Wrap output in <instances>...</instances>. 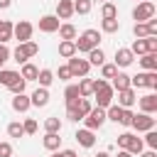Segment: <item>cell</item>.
Listing matches in <instances>:
<instances>
[{
    "mask_svg": "<svg viewBox=\"0 0 157 157\" xmlns=\"http://www.w3.org/2000/svg\"><path fill=\"white\" fill-rule=\"evenodd\" d=\"M93 93H96V103H98V108H108V105L113 103V98H115V91H113V86H110L105 78L93 81Z\"/></svg>",
    "mask_w": 157,
    "mask_h": 157,
    "instance_id": "cell-1",
    "label": "cell"
},
{
    "mask_svg": "<svg viewBox=\"0 0 157 157\" xmlns=\"http://www.w3.org/2000/svg\"><path fill=\"white\" fill-rule=\"evenodd\" d=\"M101 42V32L98 29H86L83 34H78V39H74V47H76V54H88L91 49H96Z\"/></svg>",
    "mask_w": 157,
    "mask_h": 157,
    "instance_id": "cell-2",
    "label": "cell"
},
{
    "mask_svg": "<svg viewBox=\"0 0 157 157\" xmlns=\"http://www.w3.org/2000/svg\"><path fill=\"white\" fill-rule=\"evenodd\" d=\"M37 52H39V44H37V42H32V39H27V42H20V44H17V49H15V52H10V56H15V61H17V64H25L27 59L37 56Z\"/></svg>",
    "mask_w": 157,
    "mask_h": 157,
    "instance_id": "cell-3",
    "label": "cell"
},
{
    "mask_svg": "<svg viewBox=\"0 0 157 157\" xmlns=\"http://www.w3.org/2000/svg\"><path fill=\"white\" fill-rule=\"evenodd\" d=\"M130 86L132 88H157V71H142L137 76H130Z\"/></svg>",
    "mask_w": 157,
    "mask_h": 157,
    "instance_id": "cell-4",
    "label": "cell"
},
{
    "mask_svg": "<svg viewBox=\"0 0 157 157\" xmlns=\"http://www.w3.org/2000/svg\"><path fill=\"white\" fill-rule=\"evenodd\" d=\"M83 123H86V128L88 130H98L103 123H105V108H91L88 113H86V118H83Z\"/></svg>",
    "mask_w": 157,
    "mask_h": 157,
    "instance_id": "cell-5",
    "label": "cell"
},
{
    "mask_svg": "<svg viewBox=\"0 0 157 157\" xmlns=\"http://www.w3.org/2000/svg\"><path fill=\"white\" fill-rule=\"evenodd\" d=\"M132 17H135V22H147L150 17H155V2L142 0V2L132 10Z\"/></svg>",
    "mask_w": 157,
    "mask_h": 157,
    "instance_id": "cell-6",
    "label": "cell"
},
{
    "mask_svg": "<svg viewBox=\"0 0 157 157\" xmlns=\"http://www.w3.org/2000/svg\"><path fill=\"white\" fill-rule=\"evenodd\" d=\"M32 32H34V27H32V22H27V20H20L17 25H12V37H15L17 42L32 39Z\"/></svg>",
    "mask_w": 157,
    "mask_h": 157,
    "instance_id": "cell-7",
    "label": "cell"
},
{
    "mask_svg": "<svg viewBox=\"0 0 157 157\" xmlns=\"http://www.w3.org/2000/svg\"><path fill=\"white\" fill-rule=\"evenodd\" d=\"M130 128H135L137 132H147V130H152V128H155V118H152L150 113L132 115V120H130Z\"/></svg>",
    "mask_w": 157,
    "mask_h": 157,
    "instance_id": "cell-8",
    "label": "cell"
},
{
    "mask_svg": "<svg viewBox=\"0 0 157 157\" xmlns=\"http://www.w3.org/2000/svg\"><path fill=\"white\" fill-rule=\"evenodd\" d=\"M69 71H71V76H88V69H91V64L86 61V59H78L76 54L74 56H69Z\"/></svg>",
    "mask_w": 157,
    "mask_h": 157,
    "instance_id": "cell-9",
    "label": "cell"
},
{
    "mask_svg": "<svg viewBox=\"0 0 157 157\" xmlns=\"http://www.w3.org/2000/svg\"><path fill=\"white\" fill-rule=\"evenodd\" d=\"M135 101H137V93H135V88H132V86H128V88L118 91V105H120V108H130Z\"/></svg>",
    "mask_w": 157,
    "mask_h": 157,
    "instance_id": "cell-10",
    "label": "cell"
},
{
    "mask_svg": "<svg viewBox=\"0 0 157 157\" xmlns=\"http://www.w3.org/2000/svg\"><path fill=\"white\" fill-rule=\"evenodd\" d=\"M132 59H135V54H132L128 47H120V49H115V66L125 69V66H130V64H132Z\"/></svg>",
    "mask_w": 157,
    "mask_h": 157,
    "instance_id": "cell-11",
    "label": "cell"
},
{
    "mask_svg": "<svg viewBox=\"0 0 157 157\" xmlns=\"http://www.w3.org/2000/svg\"><path fill=\"white\" fill-rule=\"evenodd\" d=\"M76 142L81 145V147H93L96 145V135H93V130H88V128H81V130H76Z\"/></svg>",
    "mask_w": 157,
    "mask_h": 157,
    "instance_id": "cell-12",
    "label": "cell"
},
{
    "mask_svg": "<svg viewBox=\"0 0 157 157\" xmlns=\"http://www.w3.org/2000/svg\"><path fill=\"white\" fill-rule=\"evenodd\" d=\"M59 25H61V22H59V17H56V15H44V17L39 20V29H42V32H47V34L56 32V29H59Z\"/></svg>",
    "mask_w": 157,
    "mask_h": 157,
    "instance_id": "cell-13",
    "label": "cell"
},
{
    "mask_svg": "<svg viewBox=\"0 0 157 157\" xmlns=\"http://www.w3.org/2000/svg\"><path fill=\"white\" fill-rule=\"evenodd\" d=\"M29 103H32V105H37V108H44V105L49 103V88L39 86V88L29 96Z\"/></svg>",
    "mask_w": 157,
    "mask_h": 157,
    "instance_id": "cell-14",
    "label": "cell"
},
{
    "mask_svg": "<svg viewBox=\"0 0 157 157\" xmlns=\"http://www.w3.org/2000/svg\"><path fill=\"white\" fill-rule=\"evenodd\" d=\"M74 15V0H59L56 2V17L59 20H69Z\"/></svg>",
    "mask_w": 157,
    "mask_h": 157,
    "instance_id": "cell-15",
    "label": "cell"
},
{
    "mask_svg": "<svg viewBox=\"0 0 157 157\" xmlns=\"http://www.w3.org/2000/svg\"><path fill=\"white\" fill-rule=\"evenodd\" d=\"M29 96H25V93H15V98H12V110H17V113H27L29 110Z\"/></svg>",
    "mask_w": 157,
    "mask_h": 157,
    "instance_id": "cell-16",
    "label": "cell"
},
{
    "mask_svg": "<svg viewBox=\"0 0 157 157\" xmlns=\"http://www.w3.org/2000/svg\"><path fill=\"white\" fill-rule=\"evenodd\" d=\"M140 108H142V113H155L157 110V96L155 93H147V96H142L140 98Z\"/></svg>",
    "mask_w": 157,
    "mask_h": 157,
    "instance_id": "cell-17",
    "label": "cell"
},
{
    "mask_svg": "<svg viewBox=\"0 0 157 157\" xmlns=\"http://www.w3.org/2000/svg\"><path fill=\"white\" fill-rule=\"evenodd\" d=\"M42 145H44V150L56 152V150L61 147V137H59V132H47V135H44V140H42Z\"/></svg>",
    "mask_w": 157,
    "mask_h": 157,
    "instance_id": "cell-18",
    "label": "cell"
},
{
    "mask_svg": "<svg viewBox=\"0 0 157 157\" xmlns=\"http://www.w3.org/2000/svg\"><path fill=\"white\" fill-rule=\"evenodd\" d=\"M140 64H142L145 71H157V52H147V54H142Z\"/></svg>",
    "mask_w": 157,
    "mask_h": 157,
    "instance_id": "cell-19",
    "label": "cell"
},
{
    "mask_svg": "<svg viewBox=\"0 0 157 157\" xmlns=\"http://www.w3.org/2000/svg\"><path fill=\"white\" fill-rule=\"evenodd\" d=\"M69 105H71V108H76V113L81 115V120H83V118H86V113L93 108L88 98H76V101H74V103H69Z\"/></svg>",
    "mask_w": 157,
    "mask_h": 157,
    "instance_id": "cell-20",
    "label": "cell"
},
{
    "mask_svg": "<svg viewBox=\"0 0 157 157\" xmlns=\"http://www.w3.org/2000/svg\"><path fill=\"white\" fill-rule=\"evenodd\" d=\"M91 66H101V64H105V54H103V49L101 47H96V49H91L88 52V59H86Z\"/></svg>",
    "mask_w": 157,
    "mask_h": 157,
    "instance_id": "cell-21",
    "label": "cell"
},
{
    "mask_svg": "<svg viewBox=\"0 0 157 157\" xmlns=\"http://www.w3.org/2000/svg\"><path fill=\"white\" fill-rule=\"evenodd\" d=\"M110 86H113V91H123V88L130 86V76L123 74V71H118V74L113 76V83H110Z\"/></svg>",
    "mask_w": 157,
    "mask_h": 157,
    "instance_id": "cell-22",
    "label": "cell"
},
{
    "mask_svg": "<svg viewBox=\"0 0 157 157\" xmlns=\"http://www.w3.org/2000/svg\"><path fill=\"white\" fill-rule=\"evenodd\" d=\"M76 86H78V93H81V98H88V96H93V78H86V76H81V81H78Z\"/></svg>",
    "mask_w": 157,
    "mask_h": 157,
    "instance_id": "cell-23",
    "label": "cell"
},
{
    "mask_svg": "<svg viewBox=\"0 0 157 157\" xmlns=\"http://www.w3.org/2000/svg\"><path fill=\"white\" fill-rule=\"evenodd\" d=\"M76 54V47H74V39H61V44H59V56H64V59H69V56H74Z\"/></svg>",
    "mask_w": 157,
    "mask_h": 157,
    "instance_id": "cell-24",
    "label": "cell"
},
{
    "mask_svg": "<svg viewBox=\"0 0 157 157\" xmlns=\"http://www.w3.org/2000/svg\"><path fill=\"white\" fill-rule=\"evenodd\" d=\"M37 74H39V69H37L34 64H29V61L22 64V74H20V76H22L25 81H37Z\"/></svg>",
    "mask_w": 157,
    "mask_h": 157,
    "instance_id": "cell-25",
    "label": "cell"
},
{
    "mask_svg": "<svg viewBox=\"0 0 157 157\" xmlns=\"http://www.w3.org/2000/svg\"><path fill=\"white\" fill-rule=\"evenodd\" d=\"M12 39V22L10 20H0V44Z\"/></svg>",
    "mask_w": 157,
    "mask_h": 157,
    "instance_id": "cell-26",
    "label": "cell"
},
{
    "mask_svg": "<svg viewBox=\"0 0 157 157\" xmlns=\"http://www.w3.org/2000/svg\"><path fill=\"white\" fill-rule=\"evenodd\" d=\"M130 155H140L142 150H145V142H142V137H137V135H132L130 137V142H128V147H125Z\"/></svg>",
    "mask_w": 157,
    "mask_h": 157,
    "instance_id": "cell-27",
    "label": "cell"
},
{
    "mask_svg": "<svg viewBox=\"0 0 157 157\" xmlns=\"http://www.w3.org/2000/svg\"><path fill=\"white\" fill-rule=\"evenodd\" d=\"M20 78V71H12V69H0V83L2 86H10L12 81Z\"/></svg>",
    "mask_w": 157,
    "mask_h": 157,
    "instance_id": "cell-28",
    "label": "cell"
},
{
    "mask_svg": "<svg viewBox=\"0 0 157 157\" xmlns=\"http://www.w3.org/2000/svg\"><path fill=\"white\" fill-rule=\"evenodd\" d=\"M59 37L61 39H76V27L74 25H69V22H64V25H59Z\"/></svg>",
    "mask_w": 157,
    "mask_h": 157,
    "instance_id": "cell-29",
    "label": "cell"
},
{
    "mask_svg": "<svg viewBox=\"0 0 157 157\" xmlns=\"http://www.w3.org/2000/svg\"><path fill=\"white\" fill-rule=\"evenodd\" d=\"M37 81H39V86L49 88V86H52V81H54V71H52V69H42V71L37 74Z\"/></svg>",
    "mask_w": 157,
    "mask_h": 157,
    "instance_id": "cell-30",
    "label": "cell"
},
{
    "mask_svg": "<svg viewBox=\"0 0 157 157\" xmlns=\"http://www.w3.org/2000/svg\"><path fill=\"white\" fill-rule=\"evenodd\" d=\"M130 52H132V54H140V56H142V54H147V52H150V49H147V39H145V37L135 39V42H132V47H130Z\"/></svg>",
    "mask_w": 157,
    "mask_h": 157,
    "instance_id": "cell-31",
    "label": "cell"
},
{
    "mask_svg": "<svg viewBox=\"0 0 157 157\" xmlns=\"http://www.w3.org/2000/svg\"><path fill=\"white\" fill-rule=\"evenodd\" d=\"M64 98H66V105H69V103H74L76 98H81L78 86H76V83H69V86H66V91H64Z\"/></svg>",
    "mask_w": 157,
    "mask_h": 157,
    "instance_id": "cell-32",
    "label": "cell"
},
{
    "mask_svg": "<svg viewBox=\"0 0 157 157\" xmlns=\"http://www.w3.org/2000/svg\"><path fill=\"white\" fill-rule=\"evenodd\" d=\"M91 7H93L91 0H74V12H78V15H88Z\"/></svg>",
    "mask_w": 157,
    "mask_h": 157,
    "instance_id": "cell-33",
    "label": "cell"
},
{
    "mask_svg": "<svg viewBox=\"0 0 157 157\" xmlns=\"http://www.w3.org/2000/svg\"><path fill=\"white\" fill-rule=\"evenodd\" d=\"M101 15H103V20H115V17H118V10H115L113 2H105V5L101 7Z\"/></svg>",
    "mask_w": 157,
    "mask_h": 157,
    "instance_id": "cell-34",
    "label": "cell"
},
{
    "mask_svg": "<svg viewBox=\"0 0 157 157\" xmlns=\"http://www.w3.org/2000/svg\"><path fill=\"white\" fill-rule=\"evenodd\" d=\"M44 130L47 132H61V120L59 118H47L44 120Z\"/></svg>",
    "mask_w": 157,
    "mask_h": 157,
    "instance_id": "cell-35",
    "label": "cell"
},
{
    "mask_svg": "<svg viewBox=\"0 0 157 157\" xmlns=\"http://www.w3.org/2000/svg\"><path fill=\"white\" fill-rule=\"evenodd\" d=\"M7 135H10V137H22V135H25L22 123H17V120H15V123H10V125H7Z\"/></svg>",
    "mask_w": 157,
    "mask_h": 157,
    "instance_id": "cell-36",
    "label": "cell"
},
{
    "mask_svg": "<svg viewBox=\"0 0 157 157\" xmlns=\"http://www.w3.org/2000/svg\"><path fill=\"white\" fill-rule=\"evenodd\" d=\"M101 27H103V32L113 34V32H118V29H120V22H118V17H115V20H103V25H101Z\"/></svg>",
    "mask_w": 157,
    "mask_h": 157,
    "instance_id": "cell-37",
    "label": "cell"
},
{
    "mask_svg": "<svg viewBox=\"0 0 157 157\" xmlns=\"http://www.w3.org/2000/svg\"><path fill=\"white\" fill-rule=\"evenodd\" d=\"M132 32H135V37L140 39V37H147V34H150V27H147V22H135Z\"/></svg>",
    "mask_w": 157,
    "mask_h": 157,
    "instance_id": "cell-38",
    "label": "cell"
},
{
    "mask_svg": "<svg viewBox=\"0 0 157 157\" xmlns=\"http://www.w3.org/2000/svg\"><path fill=\"white\" fill-rule=\"evenodd\" d=\"M101 74H103V78H113L118 74V66L115 64H101Z\"/></svg>",
    "mask_w": 157,
    "mask_h": 157,
    "instance_id": "cell-39",
    "label": "cell"
},
{
    "mask_svg": "<svg viewBox=\"0 0 157 157\" xmlns=\"http://www.w3.org/2000/svg\"><path fill=\"white\" fill-rule=\"evenodd\" d=\"M25 86H27V81H25V78L20 76V78H17V81H12V83H10L7 88H10L12 93H25Z\"/></svg>",
    "mask_w": 157,
    "mask_h": 157,
    "instance_id": "cell-40",
    "label": "cell"
},
{
    "mask_svg": "<svg viewBox=\"0 0 157 157\" xmlns=\"http://www.w3.org/2000/svg\"><path fill=\"white\" fill-rule=\"evenodd\" d=\"M142 142H145L150 150H155V147H157V132H155V128H152V130H147V135H145V140H142Z\"/></svg>",
    "mask_w": 157,
    "mask_h": 157,
    "instance_id": "cell-41",
    "label": "cell"
},
{
    "mask_svg": "<svg viewBox=\"0 0 157 157\" xmlns=\"http://www.w3.org/2000/svg\"><path fill=\"white\" fill-rule=\"evenodd\" d=\"M22 128H25V135H34V132H37V120H34V118H27V120L22 123Z\"/></svg>",
    "mask_w": 157,
    "mask_h": 157,
    "instance_id": "cell-42",
    "label": "cell"
},
{
    "mask_svg": "<svg viewBox=\"0 0 157 157\" xmlns=\"http://www.w3.org/2000/svg\"><path fill=\"white\" fill-rule=\"evenodd\" d=\"M130 137H132V132H123V135H118V147H120V150H125V147H128V142H130Z\"/></svg>",
    "mask_w": 157,
    "mask_h": 157,
    "instance_id": "cell-43",
    "label": "cell"
},
{
    "mask_svg": "<svg viewBox=\"0 0 157 157\" xmlns=\"http://www.w3.org/2000/svg\"><path fill=\"white\" fill-rule=\"evenodd\" d=\"M132 110H128V108H123V115H120V125H130V120H132Z\"/></svg>",
    "mask_w": 157,
    "mask_h": 157,
    "instance_id": "cell-44",
    "label": "cell"
},
{
    "mask_svg": "<svg viewBox=\"0 0 157 157\" xmlns=\"http://www.w3.org/2000/svg\"><path fill=\"white\" fill-rule=\"evenodd\" d=\"M0 157H12V145L10 142H0Z\"/></svg>",
    "mask_w": 157,
    "mask_h": 157,
    "instance_id": "cell-45",
    "label": "cell"
},
{
    "mask_svg": "<svg viewBox=\"0 0 157 157\" xmlns=\"http://www.w3.org/2000/svg\"><path fill=\"white\" fill-rule=\"evenodd\" d=\"M145 39H147V49L150 52H157V34H147Z\"/></svg>",
    "mask_w": 157,
    "mask_h": 157,
    "instance_id": "cell-46",
    "label": "cell"
},
{
    "mask_svg": "<svg viewBox=\"0 0 157 157\" xmlns=\"http://www.w3.org/2000/svg\"><path fill=\"white\" fill-rule=\"evenodd\" d=\"M10 59V49L5 47V44H0V69H2V64Z\"/></svg>",
    "mask_w": 157,
    "mask_h": 157,
    "instance_id": "cell-47",
    "label": "cell"
},
{
    "mask_svg": "<svg viewBox=\"0 0 157 157\" xmlns=\"http://www.w3.org/2000/svg\"><path fill=\"white\" fill-rule=\"evenodd\" d=\"M56 74H59V78H61V81H69V78H71L69 66H59V71H56Z\"/></svg>",
    "mask_w": 157,
    "mask_h": 157,
    "instance_id": "cell-48",
    "label": "cell"
},
{
    "mask_svg": "<svg viewBox=\"0 0 157 157\" xmlns=\"http://www.w3.org/2000/svg\"><path fill=\"white\" fill-rule=\"evenodd\" d=\"M147 27H150V34H157V20H155V17L147 20Z\"/></svg>",
    "mask_w": 157,
    "mask_h": 157,
    "instance_id": "cell-49",
    "label": "cell"
},
{
    "mask_svg": "<svg viewBox=\"0 0 157 157\" xmlns=\"http://www.w3.org/2000/svg\"><path fill=\"white\" fill-rule=\"evenodd\" d=\"M61 157H78V155H76V150H64Z\"/></svg>",
    "mask_w": 157,
    "mask_h": 157,
    "instance_id": "cell-50",
    "label": "cell"
},
{
    "mask_svg": "<svg viewBox=\"0 0 157 157\" xmlns=\"http://www.w3.org/2000/svg\"><path fill=\"white\" fill-rule=\"evenodd\" d=\"M137 157H157V155H155V150H147V152H140Z\"/></svg>",
    "mask_w": 157,
    "mask_h": 157,
    "instance_id": "cell-51",
    "label": "cell"
},
{
    "mask_svg": "<svg viewBox=\"0 0 157 157\" xmlns=\"http://www.w3.org/2000/svg\"><path fill=\"white\" fill-rule=\"evenodd\" d=\"M12 5V0H0V10H7Z\"/></svg>",
    "mask_w": 157,
    "mask_h": 157,
    "instance_id": "cell-52",
    "label": "cell"
},
{
    "mask_svg": "<svg viewBox=\"0 0 157 157\" xmlns=\"http://www.w3.org/2000/svg\"><path fill=\"white\" fill-rule=\"evenodd\" d=\"M118 157H132V155H130L128 150H120V152H118Z\"/></svg>",
    "mask_w": 157,
    "mask_h": 157,
    "instance_id": "cell-53",
    "label": "cell"
},
{
    "mask_svg": "<svg viewBox=\"0 0 157 157\" xmlns=\"http://www.w3.org/2000/svg\"><path fill=\"white\" fill-rule=\"evenodd\" d=\"M96 157H110V155H108V152H98Z\"/></svg>",
    "mask_w": 157,
    "mask_h": 157,
    "instance_id": "cell-54",
    "label": "cell"
},
{
    "mask_svg": "<svg viewBox=\"0 0 157 157\" xmlns=\"http://www.w3.org/2000/svg\"><path fill=\"white\" fill-rule=\"evenodd\" d=\"M52 157H61V152H54V155H52Z\"/></svg>",
    "mask_w": 157,
    "mask_h": 157,
    "instance_id": "cell-55",
    "label": "cell"
},
{
    "mask_svg": "<svg viewBox=\"0 0 157 157\" xmlns=\"http://www.w3.org/2000/svg\"><path fill=\"white\" fill-rule=\"evenodd\" d=\"M108 2H110V0H108Z\"/></svg>",
    "mask_w": 157,
    "mask_h": 157,
    "instance_id": "cell-56",
    "label": "cell"
}]
</instances>
